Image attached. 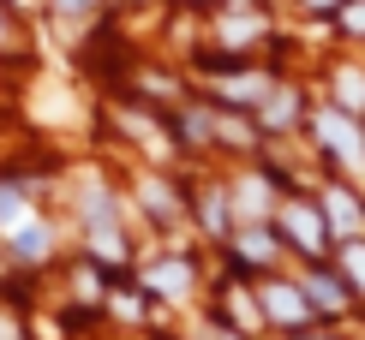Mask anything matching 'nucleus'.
<instances>
[{"label": "nucleus", "instance_id": "obj_1", "mask_svg": "<svg viewBox=\"0 0 365 340\" xmlns=\"http://www.w3.org/2000/svg\"><path fill=\"white\" fill-rule=\"evenodd\" d=\"M317 137H324L336 156L354 167V174H365V137H359V126L354 119H341V114H317Z\"/></svg>", "mask_w": 365, "mask_h": 340}, {"label": "nucleus", "instance_id": "obj_2", "mask_svg": "<svg viewBox=\"0 0 365 340\" xmlns=\"http://www.w3.org/2000/svg\"><path fill=\"white\" fill-rule=\"evenodd\" d=\"M6 239H12V251H19L24 262H36V257H48V227H42V221H30V215H24V221L19 227H6Z\"/></svg>", "mask_w": 365, "mask_h": 340}, {"label": "nucleus", "instance_id": "obj_3", "mask_svg": "<svg viewBox=\"0 0 365 340\" xmlns=\"http://www.w3.org/2000/svg\"><path fill=\"white\" fill-rule=\"evenodd\" d=\"M282 221H287V233L299 239V251H317V245H324V221H317L306 203H287V209H282Z\"/></svg>", "mask_w": 365, "mask_h": 340}, {"label": "nucleus", "instance_id": "obj_4", "mask_svg": "<svg viewBox=\"0 0 365 340\" xmlns=\"http://www.w3.org/2000/svg\"><path fill=\"white\" fill-rule=\"evenodd\" d=\"M324 215H329L336 233H365V209H359L347 191H329V197H324Z\"/></svg>", "mask_w": 365, "mask_h": 340}, {"label": "nucleus", "instance_id": "obj_5", "mask_svg": "<svg viewBox=\"0 0 365 340\" xmlns=\"http://www.w3.org/2000/svg\"><path fill=\"white\" fill-rule=\"evenodd\" d=\"M144 281H150V292H162V299H180V292L192 287V269L174 257V262H156V269H150Z\"/></svg>", "mask_w": 365, "mask_h": 340}, {"label": "nucleus", "instance_id": "obj_6", "mask_svg": "<svg viewBox=\"0 0 365 340\" xmlns=\"http://www.w3.org/2000/svg\"><path fill=\"white\" fill-rule=\"evenodd\" d=\"M264 311L276 317V322H299V317H306V292H294V287H269V292H264Z\"/></svg>", "mask_w": 365, "mask_h": 340}, {"label": "nucleus", "instance_id": "obj_7", "mask_svg": "<svg viewBox=\"0 0 365 340\" xmlns=\"http://www.w3.org/2000/svg\"><path fill=\"white\" fill-rule=\"evenodd\" d=\"M234 203H240V215H269V185L264 179H240V191H234Z\"/></svg>", "mask_w": 365, "mask_h": 340}, {"label": "nucleus", "instance_id": "obj_8", "mask_svg": "<svg viewBox=\"0 0 365 340\" xmlns=\"http://www.w3.org/2000/svg\"><path fill=\"white\" fill-rule=\"evenodd\" d=\"M222 96H227V102H264V96H269V84L252 72V78H227V84H222Z\"/></svg>", "mask_w": 365, "mask_h": 340}, {"label": "nucleus", "instance_id": "obj_9", "mask_svg": "<svg viewBox=\"0 0 365 340\" xmlns=\"http://www.w3.org/2000/svg\"><path fill=\"white\" fill-rule=\"evenodd\" d=\"M306 299L324 304V311H341V287L329 281V275H312V281H306Z\"/></svg>", "mask_w": 365, "mask_h": 340}, {"label": "nucleus", "instance_id": "obj_10", "mask_svg": "<svg viewBox=\"0 0 365 340\" xmlns=\"http://www.w3.org/2000/svg\"><path fill=\"white\" fill-rule=\"evenodd\" d=\"M24 191H12V185H0V227H19L24 221Z\"/></svg>", "mask_w": 365, "mask_h": 340}, {"label": "nucleus", "instance_id": "obj_11", "mask_svg": "<svg viewBox=\"0 0 365 340\" xmlns=\"http://www.w3.org/2000/svg\"><path fill=\"white\" fill-rule=\"evenodd\" d=\"M222 36L227 42H252V36H264V18H257V12H252V18H227Z\"/></svg>", "mask_w": 365, "mask_h": 340}, {"label": "nucleus", "instance_id": "obj_12", "mask_svg": "<svg viewBox=\"0 0 365 340\" xmlns=\"http://www.w3.org/2000/svg\"><path fill=\"white\" fill-rule=\"evenodd\" d=\"M336 90H341V102H347V107H365V78H359V72H341Z\"/></svg>", "mask_w": 365, "mask_h": 340}, {"label": "nucleus", "instance_id": "obj_13", "mask_svg": "<svg viewBox=\"0 0 365 340\" xmlns=\"http://www.w3.org/2000/svg\"><path fill=\"white\" fill-rule=\"evenodd\" d=\"M144 209H156V215H174V191L150 179V185H144Z\"/></svg>", "mask_w": 365, "mask_h": 340}, {"label": "nucleus", "instance_id": "obj_14", "mask_svg": "<svg viewBox=\"0 0 365 340\" xmlns=\"http://www.w3.org/2000/svg\"><path fill=\"white\" fill-rule=\"evenodd\" d=\"M90 245H96V257H108V262H114L120 251H126V245L114 239V227H90Z\"/></svg>", "mask_w": 365, "mask_h": 340}, {"label": "nucleus", "instance_id": "obj_15", "mask_svg": "<svg viewBox=\"0 0 365 340\" xmlns=\"http://www.w3.org/2000/svg\"><path fill=\"white\" fill-rule=\"evenodd\" d=\"M240 251H246L252 262H269V251H276V245H269V239H264V233L252 227V233H240Z\"/></svg>", "mask_w": 365, "mask_h": 340}, {"label": "nucleus", "instance_id": "obj_16", "mask_svg": "<svg viewBox=\"0 0 365 340\" xmlns=\"http://www.w3.org/2000/svg\"><path fill=\"white\" fill-rule=\"evenodd\" d=\"M341 262H347V275L365 287V245H359V239H354V245H341Z\"/></svg>", "mask_w": 365, "mask_h": 340}, {"label": "nucleus", "instance_id": "obj_17", "mask_svg": "<svg viewBox=\"0 0 365 340\" xmlns=\"http://www.w3.org/2000/svg\"><path fill=\"white\" fill-rule=\"evenodd\" d=\"M204 221L216 227V233H227V203H222V197H210V203H204Z\"/></svg>", "mask_w": 365, "mask_h": 340}, {"label": "nucleus", "instance_id": "obj_18", "mask_svg": "<svg viewBox=\"0 0 365 340\" xmlns=\"http://www.w3.org/2000/svg\"><path fill=\"white\" fill-rule=\"evenodd\" d=\"M264 114H269V126H282V119L294 114V96H269V107H264Z\"/></svg>", "mask_w": 365, "mask_h": 340}, {"label": "nucleus", "instance_id": "obj_19", "mask_svg": "<svg viewBox=\"0 0 365 340\" xmlns=\"http://www.w3.org/2000/svg\"><path fill=\"white\" fill-rule=\"evenodd\" d=\"M234 317H240V322H246V329H257V304L246 299V292H234Z\"/></svg>", "mask_w": 365, "mask_h": 340}, {"label": "nucleus", "instance_id": "obj_20", "mask_svg": "<svg viewBox=\"0 0 365 340\" xmlns=\"http://www.w3.org/2000/svg\"><path fill=\"white\" fill-rule=\"evenodd\" d=\"M186 132L192 137H210V132H216V119H210V114H186Z\"/></svg>", "mask_w": 365, "mask_h": 340}, {"label": "nucleus", "instance_id": "obj_21", "mask_svg": "<svg viewBox=\"0 0 365 340\" xmlns=\"http://www.w3.org/2000/svg\"><path fill=\"white\" fill-rule=\"evenodd\" d=\"M341 24H347V30H359V36H365V6H347V12H341Z\"/></svg>", "mask_w": 365, "mask_h": 340}, {"label": "nucleus", "instance_id": "obj_22", "mask_svg": "<svg viewBox=\"0 0 365 340\" xmlns=\"http://www.w3.org/2000/svg\"><path fill=\"white\" fill-rule=\"evenodd\" d=\"M60 12H66V18H84V12H90V0H60Z\"/></svg>", "mask_w": 365, "mask_h": 340}, {"label": "nucleus", "instance_id": "obj_23", "mask_svg": "<svg viewBox=\"0 0 365 340\" xmlns=\"http://www.w3.org/2000/svg\"><path fill=\"white\" fill-rule=\"evenodd\" d=\"M0 340H19V329H12V322H6V317H0Z\"/></svg>", "mask_w": 365, "mask_h": 340}, {"label": "nucleus", "instance_id": "obj_24", "mask_svg": "<svg viewBox=\"0 0 365 340\" xmlns=\"http://www.w3.org/2000/svg\"><path fill=\"white\" fill-rule=\"evenodd\" d=\"M312 6H317V12H324V6H329V0H312Z\"/></svg>", "mask_w": 365, "mask_h": 340}, {"label": "nucleus", "instance_id": "obj_25", "mask_svg": "<svg viewBox=\"0 0 365 340\" xmlns=\"http://www.w3.org/2000/svg\"><path fill=\"white\" fill-rule=\"evenodd\" d=\"M0 42H6V24H0Z\"/></svg>", "mask_w": 365, "mask_h": 340}]
</instances>
